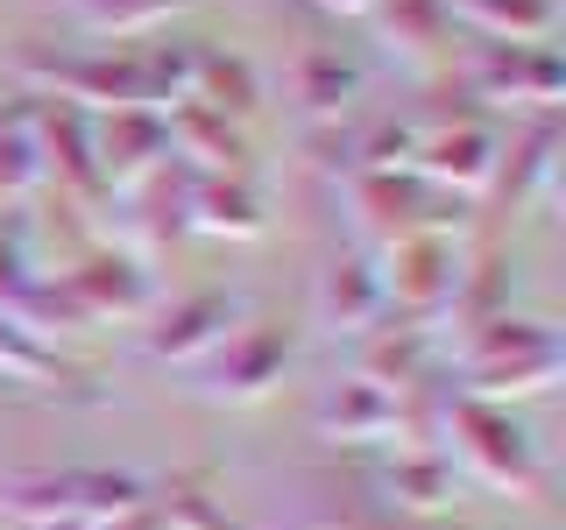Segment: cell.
<instances>
[{
  "mask_svg": "<svg viewBox=\"0 0 566 530\" xmlns=\"http://www.w3.org/2000/svg\"><path fill=\"white\" fill-rule=\"evenodd\" d=\"M156 481H142L128 467H43V474H14L0 488V509L29 530L50 523H120L149 502Z\"/></svg>",
  "mask_w": 566,
  "mask_h": 530,
  "instance_id": "cell-2",
  "label": "cell"
},
{
  "mask_svg": "<svg viewBox=\"0 0 566 530\" xmlns=\"http://www.w3.org/2000/svg\"><path fill=\"white\" fill-rule=\"evenodd\" d=\"M50 530H164V517H156V509L142 502L135 517H120V523H50Z\"/></svg>",
  "mask_w": 566,
  "mask_h": 530,
  "instance_id": "cell-31",
  "label": "cell"
},
{
  "mask_svg": "<svg viewBox=\"0 0 566 530\" xmlns=\"http://www.w3.org/2000/svg\"><path fill=\"white\" fill-rule=\"evenodd\" d=\"M291 361H297V332L276 326V318H248V326H234L206 361H191V368H199V396L262 403L283 375H291Z\"/></svg>",
  "mask_w": 566,
  "mask_h": 530,
  "instance_id": "cell-5",
  "label": "cell"
},
{
  "mask_svg": "<svg viewBox=\"0 0 566 530\" xmlns=\"http://www.w3.org/2000/svg\"><path fill=\"white\" fill-rule=\"evenodd\" d=\"M14 71L29 78V93H50V99L78 106V114L149 106L135 50H57V57H43V50H22V57H14Z\"/></svg>",
  "mask_w": 566,
  "mask_h": 530,
  "instance_id": "cell-4",
  "label": "cell"
},
{
  "mask_svg": "<svg viewBox=\"0 0 566 530\" xmlns=\"http://www.w3.org/2000/svg\"><path fill=\"white\" fill-rule=\"evenodd\" d=\"M185 226L191 234H220V241H255L270 226V205H262L255 177H191Z\"/></svg>",
  "mask_w": 566,
  "mask_h": 530,
  "instance_id": "cell-18",
  "label": "cell"
},
{
  "mask_svg": "<svg viewBox=\"0 0 566 530\" xmlns=\"http://www.w3.org/2000/svg\"><path fill=\"white\" fill-rule=\"evenodd\" d=\"M29 135H35V156H43V184H57L64 199H78V205H99L106 199L99 156H93V114H78V106L35 93Z\"/></svg>",
  "mask_w": 566,
  "mask_h": 530,
  "instance_id": "cell-8",
  "label": "cell"
},
{
  "mask_svg": "<svg viewBox=\"0 0 566 530\" xmlns=\"http://www.w3.org/2000/svg\"><path fill=\"white\" fill-rule=\"evenodd\" d=\"M191 99L241 128V120L262 106V78H255L248 57H234V50H199V64H191Z\"/></svg>",
  "mask_w": 566,
  "mask_h": 530,
  "instance_id": "cell-24",
  "label": "cell"
},
{
  "mask_svg": "<svg viewBox=\"0 0 566 530\" xmlns=\"http://www.w3.org/2000/svg\"><path fill=\"white\" fill-rule=\"evenodd\" d=\"M149 509L164 517V530H234V517L212 502L206 474H170L164 488H149Z\"/></svg>",
  "mask_w": 566,
  "mask_h": 530,
  "instance_id": "cell-26",
  "label": "cell"
},
{
  "mask_svg": "<svg viewBox=\"0 0 566 530\" xmlns=\"http://www.w3.org/2000/svg\"><path fill=\"white\" fill-rule=\"evenodd\" d=\"M0 375H8V382H35V389H50V382H64V361H57V347L35 340V332H29L14 311H0Z\"/></svg>",
  "mask_w": 566,
  "mask_h": 530,
  "instance_id": "cell-27",
  "label": "cell"
},
{
  "mask_svg": "<svg viewBox=\"0 0 566 530\" xmlns=\"http://www.w3.org/2000/svg\"><path fill=\"white\" fill-rule=\"evenodd\" d=\"M447 14L489 43H545L559 29V0H447Z\"/></svg>",
  "mask_w": 566,
  "mask_h": 530,
  "instance_id": "cell-23",
  "label": "cell"
},
{
  "mask_svg": "<svg viewBox=\"0 0 566 530\" xmlns=\"http://www.w3.org/2000/svg\"><path fill=\"white\" fill-rule=\"evenodd\" d=\"M354 93H361V71L340 50H305V64H297V106L312 120H340L354 106Z\"/></svg>",
  "mask_w": 566,
  "mask_h": 530,
  "instance_id": "cell-25",
  "label": "cell"
},
{
  "mask_svg": "<svg viewBox=\"0 0 566 530\" xmlns=\"http://www.w3.org/2000/svg\"><path fill=\"white\" fill-rule=\"evenodd\" d=\"M234 318H241V305H234L227 290H185V297H170V305L149 311L142 347H149V361L191 368V361H206V353L220 347L227 332H234Z\"/></svg>",
  "mask_w": 566,
  "mask_h": 530,
  "instance_id": "cell-12",
  "label": "cell"
},
{
  "mask_svg": "<svg viewBox=\"0 0 566 530\" xmlns=\"http://www.w3.org/2000/svg\"><path fill=\"white\" fill-rule=\"evenodd\" d=\"M93 156H99L106 199H114V191H135L142 177H156L170 163L164 114H156V106H114V114H93Z\"/></svg>",
  "mask_w": 566,
  "mask_h": 530,
  "instance_id": "cell-11",
  "label": "cell"
},
{
  "mask_svg": "<svg viewBox=\"0 0 566 530\" xmlns=\"http://www.w3.org/2000/svg\"><path fill=\"white\" fill-rule=\"evenodd\" d=\"M29 283H35L29 255H22V247H14L8 234H0V311H14V305H22V290H29Z\"/></svg>",
  "mask_w": 566,
  "mask_h": 530,
  "instance_id": "cell-30",
  "label": "cell"
},
{
  "mask_svg": "<svg viewBox=\"0 0 566 530\" xmlns=\"http://www.w3.org/2000/svg\"><path fill=\"white\" fill-rule=\"evenodd\" d=\"M553 184H559V128H553V120H538V128H531L517 149L495 156L489 191H495L510 212H524L531 199H553Z\"/></svg>",
  "mask_w": 566,
  "mask_h": 530,
  "instance_id": "cell-20",
  "label": "cell"
},
{
  "mask_svg": "<svg viewBox=\"0 0 566 530\" xmlns=\"http://www.w3.org/2000/svg\"><path fill=\"white\" fill-rule=\"evenodd\" d=\"M164 135H170V163H185L191 177H248V141L212 106L199 99L164 106Z\"/></svg>",
  "mask_w": 566,
  "mask_h": 530,
  "instance_id": "cell-16",
  "label": "cell"
},
{
  "mask_svg": "<svg viewBox=\"0 0 566 530\" xmlns=\"http://www.w3.org/2000/svg\"><path fill=\"white\" fill-rule=\"evenodd\" d=\"M318 8H333V14H368V0H318Z\"/></svg>",
  "mask_w": 566,
  "mask_h": 530,
  "instance_id": "cell-32",
  "label": "cell"
},
{
  "mask_svg": "<svg viewBox=\"0 0 566 530\" xmlns=\"http://www.w3.org/2000/svg\"><path fill=\"white\" fill-rule=\"evenodd\" d=\"M135 64H142V93H149L156 114L177 106V99H191V64H199L191 43H149V50H135Z\"/></svg>",
  "mask_w": 566,
  "mask_h": 530,
  "instance_id": "cell-29",
  "label": "cell"
},
{
  "mask_svg": "<svg viewBox=\"0 0 566 530\" xmlns=\"http://www.w3.org/2000/svg\"><path fill=\"white\" fill-rule=\"evenodd\" d=\"M177 170H185V163H177ZM185 191H191V170L170 184V163L156 170V177H142L135 191H120V199L135 205L128 212V247H135L142 262H149V247H164V241L185 234Z\"/></svg>",
  "mask_w": 566,
  "mask_h": 530,
  "instance_id": "cell-21",
  "label": "cell"
},
{
  "mask_svg": "<svg viewBox=\"0 0 566 530\" xmlns=\"http://www.w3.org/2000/svg\"><path fill=\"white\" fill-rule=\"evenodd\" d=\"M403 417H411V411H403V396H397V389H382V382H368V375H347L340 389H326L318 411H312V424H318L326 446H397Z\"/></svg>",
  "mask_w": 566,
  "mask_h": 530,
  "instance_id": "cell-13",
  "label": "cell"
},
{
  "mask_svg": "<svg viewBox=\"0 0 566 530\" xmlns=\"http://www.w3.org/2000/svg\"><path fill=\"white\" fill-rule=\"evenodd\" d=\"M468 93L495 106H538L553 120V106L566 93V71L545 43H482L468 57Z\"/></svg>",
  "mask_w": 566,
  "mask_h": 530,
  "instance_id": "cell-9",
  "label": "cell"
},
{
  "mask_svg": "<svg viewBox=\"0 0 566 530\" xmlns=\"http://www.w3.org/2000/svg\"><path fill=\"white\" fill-rule=\"evenodd\" d=\"M382 269V297L397 305L403 318H418V326H439L460 290V269H468V255H460L453 234H403L389 241L376 255Z\"/></svg>",
  "mask_w": 566,
  "mask_h": 530,
  "instance_id": "cell-6",
  "label": "cell"
},
{
  "mask_svg": "<svg viewBox=\"0 0 566 530\" xmlns=\"http://www.w3.org/2000/svg\"><path fill=\"white\" fill-rule=\"evenodd\" d=\"M432 361H439V332L418 326V318H397V326L361 332V375L397 389V396H411V389L432 375Z\"/></svg>",
  "mask_w": 566,
  "mask_h": 530,
  "instance_id": "cell-19",
  "label": "cell"
},
{
  "mask_svg": "<svg viewBox=\"0 0 566 530\" xmlns=\"http://www.w3.org/2000/svg\"><path fill=\"white\" fill-rule=\"evenodd\" d=\"M29 114H35V93H29V85L0 93V199H8V205H22V199L43 191V156H35Z\"/></svg>",
  "mask_w": 566,
  "mask_h": 530,
  "instance_id": "cell-22",
  "label": "cell"
},
{
  "mask_svg": "<svg viewBox=\"0 0 566 530\" xmlns=\"http://www.w3.org/2000/svg\"><path fill=\"white\" fill-rule=\"evenodd\" d=\"M382 495L397 509H411V517H439V509L460 502V467L447 459V446L411 438V446H397L382 459Z\"/></svg>",
  "mask_w": 566,
  "mask_h": 530,
  "instance_id": "cell-17",
  "label": "cell"
},
{
  "mask_svg": "<svg viewBox=\"0 0 566 530\" xmlns=\"http://www.w3.org/2000/svg\"><path fill=\"white\" fill-rule=\"evenodd\" d=\"M453 438V467L468 474V481H482L495 495H510V502H538L545 488V467H538V446H531V432L517 417H510V403H482V396H447V411H439Z\"/></svg>",
  "mask_w": 566,
  "mask_h": 530,
  "instance_id": "cell-3",
  "label": "cell"
},
{
  "mask_svg": "<svg viewBox=\"0 0 566 530\" xmlns=\"http://www.w3.org/2000/svg\"><path fill=\"white\" fill-rule=\"evenodd\" d=\"M495 156H503V141H495L489 120H439V128H418V156L411 170L424 184L453 191V199H482L489 177H495Z\"/></svg>",
  "mask_w": 566,
  "mask_h": 530,
  "instance_id": "cell-10",
  "label": "cell"
},
{
  "mask_svg": "<svg viewBox=\"0 0 566 530\" xmlns=\"http://www.w3.org/2000/svg\"><path fill=\"white\" fill-rule=\"evenodd\" d=\"M453 368H460V396H482V403L538 396V389L559 382L566 340H559V326H545V318L495 311V318H482V326H468L453 340Z\"/></svg>",
  "mask_w": 566,
  "mask_h": 530,
  "instance_id": "cell-1",
  "label": "cell"
},
{
  "mask_svg": "<svg viewBox=\"0 0 566 530\" xmlns=\"http://www.w3.org/2000/svg\"><path fill=\"white\" fill-rule=\"evenodd\" d=\"M177 8H191V0H71V14L93 35H149V29H164Z\"/></svg>",
  "mask_w": 566,
  "mask_h": 530,
  "instance_id": "cell-28",
  "label": "cell"
},
{
  "mask_svg": "<svg viewBox=\"0 0 566 530\" xmlns=\"http://www.w3.org/2000/svg\"><path fill=\"white\" fill-rule=\"evenodd\" d=\"M71 297H78L85 326H135V318L156 311V276L135 247H85L64 269Z\"/></svg>",
  "mask_w": 566,
  "mask_h": 530,
  "instance_id": "cell-7",
  "label": "cell"
},
{
  "mask_svg": "<svg viewBox=\"0 0 566 530\" xmlns=\"http://www.w3.org/2000/svg\"><path fill=\"white\" fill-rule=\"evenodd\" d=\"M312 311H318V326H326V332H347V340L376 332L382 318H389V297H382V269H376V255H333L326 269H318Z\"/></svg>",
  "mask_w": 566,
  "mask_h": 530,
  "instance_id": "cell-15",
  "label": "cell"
},
{
  "mask_svg": "<svg viewBox=\"0 0 566 530\" xmlns=\"http://www.w3.org/2000/svg\"><path fill=\"white\" fill-rule=\"evenodd\" d=\"M368 14H376V43H382L403 71L432 78V71L453 64L460 43H453L447 0H368Z\"/></svg>",
  "mask_w": 566,
  "mask_h": 530,
  "instance_id": "cell-14",
  "label": "cell"
}]
</instances>
